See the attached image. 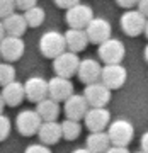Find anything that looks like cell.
Returning <instances> with one entry per match:
<instances>
[{"instance_id":"cell-1","label":"cell","mask_w":148,"mask_h":153,"mask_svg":"<svg viewBox=\"0 0 148 153\" xmlns=\"http://www.w3.org/2000/svg\"><path fill=\"white\" fill-rule=\"evenodd\" d=\"M66 38L65 34L58 33V31H48L44 33L39 39V51L44 58L55 60L56 56L66 51Z\"/></svg>"},{"instance_id":"cell-2","label":"cell","mask_w":148,"mask_h":153,"mask_svg":"<svg viewBox=\"0 0 148 153\" xmlns=\"http://www.w3.org/2000/svg\"><path fill=\"white\" fill-rule=\"evenodd\" d=\"M147 21L148 17L145 14H141L140 10H126L119 19L121 29L123 33L128 34V36H140V34H145V27H147Z\"/></svg>"},{"instance_id":"cell-3","label":"cell","mask_w":148,"mask_h":153,"mask_svg":"<svg viewBox=\"0 0 148 153\" xmlns=\"http://www.w3.org/2000/svg\"><path fill=\"white\" fill-rule=\"evenodd\" d=\"M78 66H80V58L77 56L75 51H70V49L65 51V53H61L60 56H56L53 60L55 75L66 76V78H71L73 75H77Z\"/></svg>"},{"instance_id":"cell-4","label":"cell","mask_w":148,"mask_h":153,"mask_svg":"<svg viewBox=\"0 0 148 153\" xmlns=\"http://www.w3.org/2000/svg\"><path fill=\"white\" fill-rule=\"evenodd\" d=\"M43 124V117L39 116L38 111H21L16 117V128L22 136H33L38 134L39 128Z\"/></svg>"},{"instance_id":"cell-5","label":"cell","mask_w":148,"mask_h":153,"mask_svg":"<svg viewBox=\"0 0 148 153\" xmlns=\"http://www.w3.org/2000/svg\"><path fill=\"white\" fill-rule=\"evenodd\" d=\"M107 133H109L112 145H118V146H128V145L133 141L135 128H133V124L129 123V121L118 119V121H114V123H111L109 124Z\"/></svg>"},{"instance_id":"cell-6","label":"cell","mask_w":148,"mask_h":153,"mask_svg":"<svg viewBox=\"0 0 148 153\" xmlns=\"http://www.w3.org/2000/svg\"><path fill=\"white\" fill-rule=\"evenodd\" d=\"M92 19H94V10L90 9V5H85V4H77V5L66 9L65 14L66 24L70 27H77V29H85Z\"/></svg>"},{"instance_id":"cell-7","label":"cell","mask_w":148,"mask_h":153,"mask_svg":"<svg viewBox=\"0 0 148 153\" xmlns=\"http://www.w3.org/2000/svg\"><path fill=\"white\" fill-rule=\"evenodd\" d=\"M126 78H128V71L121 63H107L106 66H102L100 82H104L111 90L121 88L126 83Z\"/></svg>"},{"instance_id":"cell-8","label":"cell","mask_w":148,"mask_h":153,"mask_svg":"<svg viewBox=\"0 0 148 153\" xmlns=\"http://www.w3.org/2000/svg\"><path fill=\"white\" fill-rule=\"evenodd\" d=\"M83 95L89 100L90 107H106L111 100V88L99 80V82L89 83L83 90Z\"/></svg>"},{"instance_id":"cell-9","label":"cell","mask_w":148,"mask_h":153,"mask_svg":"<svg viewBox=\"0 0 148 153\" xmlns=\"http://www.w3.org/2000/svg\"><path fill=\"white\" fill-rule=\"evenodd\" d=\"M126 55L124 44L121 43L119 39L109 38L107 41H104L102 44H99V58L107 63H121L123 58Z\"/></svg>"},{"instance_id":"cell-10","label":"cell","mask_w":148,"mask_h":153,"mask_svg":"<svg viewBox=\"0 0 148 153\" xmlns=\"http://www.w3.org/2000/svg\"><path fill=\"white\" fill-rule=\"evenodd\" d=\"M90 109V104L85 99V95H78V94H73L65 100V114L66 117L75 121H82L85 119V114Z\"/></svg>"},{"instance_id":"cell-11","label":"cell","mask_w":148,"mask_h":153,"mask_svg":"<svg viewBox=\"0 0 148 153\" xmlns=\"http://www.w3.org/2000/svg\"><path fill=\"white\" fill-rule=\"evenodd\" d=\"M24 87H26L28 100L36 102V104L49 95V82H46L43 76H31V78H28Z\"/></svg>"},{"instance_id":"cell-12","label":"cell","mask_w":148,"mask_h":153,"mask_svg":"<svg viewBox=\"0 0 148 153\" xmlns=\"http://www.w3.org/2000/svg\"><path fill=\"white\" fill-rule=\"evenodd\" d=\"M24 41L21 36H5L0 41V53L5 61H17L24 55Z\"/></svg>"},{"instance_id":"cell-13","label":"cell","mask_w":148,"mask_h":153,"mask_svg":"<svg viewBox=\"0 0 148 153\" xmlns=\"http://www.w3.org/2000/svg\"><path fill=\"white\" fill-rule=\"evenodd\" d=\"M89 34V39H90V43L94 44H102L104 41L111 38V24L109 21H106L102 17H94L90 24H89L87 27H85Z\"/></svg>"},{"instance_id":"cell-14","label":"cell","mask_w":148,"mask_h":153,"mask_svg":"<svg viewBox=\"0 0 148 153\" xmlns=\"http://www.w3.org/2000/svg\"><path fill=\"white\" fill-rule=\"evenodd\" d=\"M83 121L89 131H104L109 126L111 112L106 107H90Z\"/></svg>"},{"instance_id":"cell-15","label":"cell","mask_w":148,"mask_h":153,"mask_svg":"<svg viewBox=\"0 0 148 153\" xmlns=\"http://www.w3.org/2000/svg\"><path fill=\"white\" fill-rule=\"evenodd\" d=\"M48 82H49V97L51 99L61 102V100H66L70 95H73V83H71L70 78L55 75Z\"/></svg>"},{"instance_id":"cell-16","label":"cell","mask_w":148,"mask_h":153,"mask_svg":"<svg viewBox=\"0 0 148 153\" xmlns=\"http://www.w3.org/2000/svg\"><path fill=\"white\" fill-rule=\"evenodd\" d=\"M78 80L85 85L89 83H94V82H99L100 76H102V66L100 63L92 58H87V60H82L80 61V66H78Z\"/></svg>"},{"instance_id":"cell-17","label":"cell","mask_w":148,"mask_h":153,"mask_svg":"<svg viewBox=\"0 0 148 153\" xmlns=\"http://www.w3.org/2000/svg\"><path fill=\"white\" fill-rule=\"evenodd\" d=\"M39 141L44 145H56L63 138V128L56 121H43V124L38 131Z\"/></svg>"},{"instance_id":"cell-18","label":"cell","mask_w":148,"mask_h":153,"mask_svg":"<svg viewBox=\"0 0 148 153\" xmlns=\"http://www.w3.org/2000/svg\"><path fill=\"white\" fill-rule=\"evenodd\" d=\"M2 99L5 100V104L9 107H17L22 104V100L26 99V87L21 82H14L5 85L2 88Z\"/></svg>"},{"instance_id":"cell-19","label":"cell","mask_w":148,"mask_h":153,"mask_svg":"<svg viewBox=\"0 0 148 153\" xmlns=\"http://www.w3.org/2000/svg\"><path fill=\"white\" fill-rule=\"evenodd\" d=\"M66 38V46L70 51H75V53H80L87 48V44L90 43L89 39V34L85 29H77V27H70L65 33Z\"/></svg>"},{"instance_id":"cell-20","label":"cell","mask_w":148,"mask_h":153,"mask_svg":"<svg viewBox=\"0 0 148 153\" xmlns=\"http://www.w3.org/2000/svg\"><path fill=\"white\" fill-rule=\"evenodd\" d=\"M85 146L92 150L94 153H106L112 146L109 133L106 131H90V134L85 140Z\"/></svg>"},{"instance_id":"cell-21","label":"cell","mask_w":148,"mask_h":153,"mask_svg":"<svg viewBox=\"0 0 148 153\" xmlns=\"http://www.w3.org/2000/svg\"><path fill=\"white\" fill-rule=\"evenodd\" d=\"M2 26L7 31V36H22L26 33V29L29 27L28 21H26V16H21V14H10L2 19Z\"/></svg>"},{"instance_id":"cell-22","label":"cell","mask_w":148,"mask_h":153,"mask_svg":"<svg viewBox=\"0 0 148 153\" xmlns=\"http://www.w3.org/2000/svg\"><path fill=\"white\" fill-rule=\"evenodd\" d=\"M36 111L39 116L43 117V121H56L60 116V104L55 99H43L41 102L36 104Z\"/></svg>"},{"instance_id":"cell-23","label":"cell","mask_w":148,"mask_h":153,"mask_svg":"<svg viewBox=\"0 0 148 153\" xmlns=\"http://www.w3.org/2000/svg\"><path fill=\"white\" fill-rule=\"evenodd\" d=\"M24 16H26V21H28L29 27H39L44 22L46 12H44V9L34 5V7H31V9H28V10H24Z\"/></svg>"},{"instance_id":"cell-24","label":"cell","mask_w":148,"mask_h":153,"mask_svg":"<svg viewBox=\"0 0 148 153\" xmlns=\"http://www.w3.org/2000/svg\"><path fill=\"white\" fill-rule=\"evenodd\" d=\"M61 128H63V138H65L66 141H73V140H77L80 136V124H78V121L75 119H70V117H66L63 123H61Z\"/></svg>"},{"instance_id":"cell-25","label":"cell","mask_w":148,"mask_h":153,"mask_svg":"<svg viewBox=\"0 0 148 153\" xmlns=\"http://www.w3.org/2000/svg\"><path fill=\"white\" fill-rule=\"evenodd\" d=\"M14 80H16V68L10 63H2L0 65V83H2V87L12 83Z\"/></svg>"},{"instance_id":"cell-26","label":"cell","mask_w":148,"mask_h":153,"mask_svg":"<svg viewBox=\"0 0 148 153\" xmlns=\"http://www.w3.org/2000/svg\"><path fill=\"white\" fill-rule=\"evenodd\" d=\"M16 9H17L16 0H0V17L2 19L7 16H10V14H14Z\"/></svg>"},{"instance_id":"cell-27","label":"cell","mask_w":148,"mask_h":153,"mask_svg":"<svg viewBox=\"0 0 148 153\" xmlns=\"http://www.w3.org/2000/svg\"><path fill=\"white\" fill-rule=\"evenodd\" d=\"M0 123H2V129H0V140L5 141L9 134H10V119L7 116H2L0 117Z\"/></svg>"},{"instance_id":"cell-28","label":"cell","mask_w":148,"mask_h":153,"mask_svg":"<svg viewBox=\"0 0 148 153\" xmlns=\"http://www.w3.org/2000/svg\"><path fill=\"white\" fill-rule=\"evenodd\" d=\"M24 153H51V150L44 143H36V145H29Z\"/></svg>"},{"instance_id":"cell-29","label":"cell","mask_w":148,"mask_h":153,"mask_svg":"<svg viewBox=\"0 0 148 153\" xmlns=\"http://www.w3.org/2000/svg\"><path fill=\"white\" fill-rule=\"evenodd\" d=\"M17 4V9H21V10H28L31 7H34L38 4V0H16Z\"/></svg>"},{"instance_id":"cell-30","label":"cell","mask_w":148,"mask_h":153,"mask_svg":"<svg viewBox=\"0 0 148 153\" xmlns=\"http://www.w3.org/2000/svg\"><path fill=\"white\" fill-rule=\"evenodd\" d=\"M60 9H70V7L80 4V0H53Z\"/></svg>"},{"instance_id":"cell-31","label":"cell","mask_w":148,"mask_h":153,"mask_svg":"<svg viewBox=\"0 0 148 153\" xmlns=\"http://www.w3.org/2000/svg\"><path fill=\"white\" fill-rule=\"evenodd\" d=\"M116 2H118V5L123 7V9H131V7L138 5L140 0H116Z\"/></svg>"},{"instance_id":"cell-32","label":"cell","mask_w":148,"mask_h":153,"mask_svg":"<svg viewBox=\"0 0 148 153\" xmlns=\"http://www.w3.org/2000/svg\"><path fill=\"white\" fill-rule=\"evenodd\" d=\"M106 153H129V150H128V146H118V145H112Z\"/></svg>"},{"instance_id":"cell-33","label":"cell","mask_w":148,"mask_h":153,"mask_svg":"<svg viewBox=\"0 0 148 153\" xmlns=\"http://www.w3.org/2000/svg\"><path fill=\"white\" fill-rule=\"evenodd\" d=\"M138 10L148 17V0H140L138 2Z\"/></svg>"},{"instance_id":"cell-34","label":"cell","mask_w":148,"mask_h":153,"mask_svg":"<svg viewBox=\"0 0 148 153\" xmlns=\"http://www.w3.org/2000/svg\"><path fill=\"white\" fill-rule=\"evenodd\" d=\"M140 145H141V150H143V152L148 153V131L141 136V140H140Z\"/></svg>"},{"instance_id":"cell-35","label":"cell","mask_w":148,"mask_h":153,"mask_svg":"<svg viewBox=\"0 0 148 153\" xmlns=\"http://www.w3.org/2000/svg\"><path fill=\"white\" fill-rule=\"evenodd\" d=\"M71 153H94V152H92V150H89V148L85 146V148H77V150H73Z\"/></svg>"},{"instance_id":"cell-36","label":"cell","mask_w":148,"mask_h":153,"mask_svg":"<svg viewBox=\"0 0 148 153\" xmlns=\"http://www.w3.org/2000/svg\"><path fill=\"white\" fill-rule=\"evenodd\" d=\"M145 60H147V63H148V44H147V48H145Z\"/></svg>"},{"instance_id":"cell-37","label":"cell","mask_w":148,"mask_h":153,"mask_svg":"<svg viewBox=\"0 0 148 153\" xmlns=\"http://www.w3.org/2000/svg\"><path fill=\"white\" fill-rule=\"evenodd\" d=\"M145 36H147V39H148V21H147V27H145Z\"/></svg>"},{"instance_id":"cell-38","label":"cell","mask_w":148,"mask_h":153,"mask_svg":"<svg viewBox=\"0 0 148 153\" xmlns=\"http://www.w3.org/2000/svg\"><path fill=\"white\" fill-rule=\"evenodd\" d=\"M136 153H145V152H143V150H141V152H136Z\"/></svg>"}]
</instances>
